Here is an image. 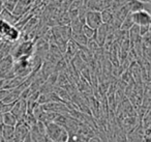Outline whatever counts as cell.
Listing matches in <instances>:
<instances>
[{
  "instance_id": "obj_1",
  "label": "cell",
  "mask_w": 151,
  "mask_h": 142,
  "mask_svg": "<svg viewBox=\"0 0 151 142\" xmlns=\"http://www.w3.org/2000/svg\"><path fill=\"white\" fill-rule=\"evenodd\" d=\"M46 137L47 141L54 142H66L68 141V132L58 123L51 121L46 125Z\"/></svg>"
},
{
  "instance_id": "obj_2",
  "label": "cell",
  "mask_w": 151,
  "mask_h": 142,
  "mask_svg": "<svg viewBox=\"0 0 151 142\" xmlns=\"http://www.w3.org/2000/svg\"><path fill=\"white\" fill-rule=\"evenodd\" d=\"M84 22L89 27L93 28V29H97L103 23L101 12L94 11V9H88L85 14Z\"/></svg>"
},
{
  "instance_id": "obj_3",
  "label": "cell",
  "mask_w": 151,
  "mask_h": 142,
  "mask_svg": "<svg viewBox=\"0 0 151 142\" xmlns=\"http://www.w3.org/2000/svg\"><path fill=\"white\" fill-rule=\"evenodd\" d=\"M132 19L134 24H137L139 26L142 25H150L151 24V16L150 13L144 9H141L138 12L132 13Z\"/></svg>"
},
{
  "instance_id": "obj_4",
  "label": "cell",
  "mask_w": 151,
  "mask_h": 142,
  "mask_svg": "<svg viewBox=\"0 0 151 142\" xmlns=\"http://www.w3.org/2000/svg\"><path fill=\"white\" fill-rule=\"evenodd\" d=\"M30 128L24 122L23 119H19L15 125V134H14L13 141H24L26 135L29 133Z\"/></svg>"
},
{
  "instance_id": "obj_5",
  "label": "cell",
  "mask_w": 151,
  "mask_h": 142,
  "mask_svg": "<svg viewBox=\"0 0 151 142\" xmlns=\"http://www.w3.org/2000/svg\"><path fill=\"white\" fill-rule=\"evenodd\" d=\"M11 112L17 117L18 120H19V119H23L25 113L27 112V101H26L25 99L20 98L19 100L15 102Z\"/></svg>"
},
{
  "instance_id": "obj_6",
  "label": "cell",
  "mask_w": 151,
  "mask_h": 142,
  "mask_svg": "<svg viewBox=\"0 0 151 142\" xmlns=\"http://www.w3.org/2000/svg\"><path fill=\"white\" fill-rule=\"evenodd\" d=\"M32 9V0H19L17 2V4L15 5L13 12L12 13L14 15L21 17L24 14H26L27 12Z\"/></svg>"
},
{
  "instance_id": "obj_7",
  "label": "cell",
  "mask_w": 151,
  "mask_h": 142,
  "mask_svg": "<svg viewBox=\"0 0 151 142\" xmlns=\"http://www.w3.org/2000/svg\"><path fill=\"white\" fill-rule=\"evenodd\" d=\"M128 9H129L130 13H134V12H138L141 11V9H144V11L149 12L150 11V2H141V1H138V0H128L127 2Z\"/></svg>"
},
{
  "instance_id": "obj_8",
  "label": "cell",
  "mask_w": 151,
  "mask_h": 142,
  "mask_svg": "<svg viewBox=\"0 0 151 142\" xmlns=\"http://www.w3.org/2000/svg\"><path fill=\"white\" fill-rule=\"evenodd\" d=\"M19 18L20 17L14 15L12 12L7 11V9H4V7H3V9L1 11V13H0V19L6 21L7 23H9L11 25H15V24L18 22V20H19Z\"/></svg>"
},
{
  "instance_id": "obj_9",
  "label": "cell",
  "mask_w": 151,
  "mask_h": 142,
  "mask_svg": "<svg viewBox=\"0 0 151 142\" xmlns=\"http://www.w3.org/2000/svg\"><path fill=\"white\" fill-rule=\"evenodd\" d=\"M29 133H30V137H31V141H37V142L47 141L46 135L40 133V130L36 127V123L32 125V127H30Z\"/></svg>"
},
{
  "instance_id": "obj_10",
  "label": "cell",
  "mask_w": 151,
  "mask_h": 142,
  "mask_svg": "<svg viewBox=\"0 0 151 142\" xmlns=\"http://www.w3.org/2000/svg\"><path fill=\"white\" fill-rule=\"evenodd\" d=\"M71 40L78 44L79 46H86L87 42H88V38L84 36V33L81 31H76V32H71Z\"/></svg>"
},
{
  "instance_id": "obj_11",
  "label": "cell",
  "mask_w": 151,
  "mask_h": 142,
  "mask_svg": "<svg viewBox=\"0 0 151 142\" xmlns=\"http://www.w3.org/2000/svg\"><path fill=\"white\" fill-rule=\"evenodd\" d=\"M14 134H15V127H13V125H3L1 136H2L4 141H13Z\"/></svg>"
},
{
  "instance_id": "obj_12",
  "label": "cell",
  "mask_w": 151,
  "mask_h": 142,
  "mask_svg": "<svg viewBox=\"0 0 151 142\" xmlns=\"http://www.w3.org/2000/svg\"><path fill=\"white\" fill-rule=\"evenodd\" d=\"M101 20H103V23L110 24L114 19V11L111 7H107V9H103L101 12Z\"/></svg>"
},
{
  "instance_id": "obj_13",
  "label": "cell",
  "mask_w": 151,
  "mask_h": 142,
  "mask_svg": "<svg viewBox=\"0 0 151 142\" xmlns=\"http://www.w3.org/2000/svg\"><path fill=\"white\" fill-rule=\"evenodd\" d=\"M18 119L15 115L13 114L12 112H5L3 113V117H2V122L3 125H13L15 127L16 123H17Z\"/></svg>"
},
{
  "instance_id": "obj_14",
  "label": "cell",
  "mask_w": 151,
  "mask_h": 142,
  "mask_svg": "<svg viewBox=\"0 0 151 142\" xmlns=\"http://www.w3.org/2000/svg\"><path fill=\"white\" fill-rule=\"evenodd\" d=\"M134 25V22L132 19V13H128L127 16L123 19V21L121 22V25H120L119 29L123 30V31H128L129 28Z\"/></svg>"
},
{
  "instance_id": "obj_15",
  "label": "cell",
  "mask_w": 151,
  "mask_h": 142,
  "mask_svg": "<svg viewBox=\"0 0 151 142\" xmlns=\"http://www.w3.org/2000/svg\"><path fill=\"white\" fill-rule=\"evenodd\" d=\"M12 27H13V25L7 23L4 20L0 19V36H1V38H4L6 36V34L9 33Z\"/></svg>"
},
{
  "instance_id": "obj_16",
  "label": "cell",
  "mask_w": 151,
  "mask_h": 142,
  "mask_svg": "<svg viewBox=\"0 0 151 142\" xmlns=\"http://www.w3.org/2000/svg\"><path fill=\"white\" fill-rule=\"evenodd\" d=\"M23 120H24V122H25L26 125L30 128V127H32L33 125H35L36 121H37V119L35 118V116L33 115V113L26 112L25 115H24V117H23Z\"/></svg>"
},
{
  "instance_id": "obj_17",
  "label": "cell",
  "mask_w": 151,
  "mask_h": 142,
  "mask_svg": "<svg viewBox=\"0 0 151 142\" xmlns=\"http://www.w3.org/2000/svg\"><path fill=\"white\" fill-rule=\"evenodd\" d=\"M86 47H87V49H88V50L90 51L91 53H92V54L95 52V51L99 50V48H101V47H99V46L97 42L95 41L94 36H93V38H88V42H87Z\"/></svg>"
},
{
  "instance_id": "obj_18",
  "label": "cell",
  "mask_w": 151,
  "mask_h": 142,
  "mask_svg": "<svg viewBox=\"0 0 151 142\" xmlns=\"http://www.w3.org/2000/svg\"><path fill=\"white\" fill-rule=\"evenodd\" d=\"M95 30L96 29H93V28L89 27V26L86 25V24H83V26H82V32L84 33V36H86L87 38H93L95 34Z\"/></svg>"
},
{
  "instance_id": "obj_19",
  "label": "cell",
  "mask_w": 151,
  "mask_h": 142,
  "mask_svg": "<svg viewBox=\"0 0 151 142\" xmlns=\"http://www.w3.org/2000/svg\"><path fill=\"white\" fill-rule=\"evenodd\" d=\"M18 1L19 0H4V4H3L4 5V9H6L9 12H13L14 7L17 4Z\"/></svg>"
},
{
  "instance_id": "obj_20",
  "label": "cell",
  "mask_w": 151,
  "mask_h": 142,
  "mask_svg": "<svg viewBox=\"0 0 151 142\" xmlns=\"http://www.w3.org/2000/svg\"><path fill=\"white\" fill-rule=\"evenodd\" d=\"M139 31H140V36H143L144 34H146L147 32L150 31V25H142V26H139Z\"/></svg>"
},
{
  "instance_id": "obj_21",
  "label": "cell",
  "mask_w": 151,
  "mask_h": 142,
  "mask_svg": "<svg viewBox=\"0 0 151 142\" xmlns=\"http://www.w3.org/2000/svg\"><path fill=\"white\" fill-rule=\"evenodd\" d=\"M4 0H0V13H1V11L3 9V7H4Z\"/></svg>"
},
{
  "instance_id": "obj_22",
  "label": "cell",
  "mask_w": 151,
  "mask_h": 142,
  "mask_svg": "<svg viewBox=\"0 0 151 142\" xmlns=\"http://www.w3.org/2000/svg\"><path fill=\"white\" fill-rule=\"evenodd\" d=\"M2 117H3V113L0 112V123H3L2 122Z\"/></svg>"
},
{
  "instance_id": "obj_23",
  "label": "cell",
  "mask_w": 151,
  "mask_h": 142,
  "mask_svg": "<svg viewBox=\"0 0 151 142\" xmlns=\"http://www.w3.org/2000/svg\"><path fill=\"white\" fill-rule=\"evenodd\" d=\"M138 1H141V2H147V3L150 2V0H138Z\"/></svg>"
}]
</instances>
